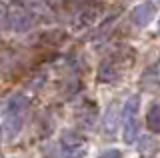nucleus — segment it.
Returning <instances> with one entry per match:
<instances>
[{
    "label": "nucleus",
    "instance_id": "obj_6",
    "mask_svg": "<svg viewBox=\"0 0 160 158\" xmlns=\"http://www.w3.org/2000/svg\"><path fill=\"white\" fill-rule=\"evenodd\" d=\"M28 2V6L32 8L34 12H38V14H48L50 10H48V6L44 4V0H26Z\"/></svg>",
    "mask_w": 160,
    "mask_h": 158
},
{
    "label": "nucleus",
    "instance_id": "obj_7",
    "mask_svg": "<svg viewBox=\"0 0 160 158\" xmlns=\"http://www.w3.org/2000/svg\"><path fill=\"white\" fill-rule=\"evenodd\" d=\"M154 148H156V142L152 144V140H150V138H140V150H142V152L154 150Z\"/></svg>",
    "mask_w": 160,
    "mask_h": 158
},
{
    "label": "nucleus",
    "instance_id": "obj_3",
    "mask_svg": "<svg viewBox=\"0 0 160 158\" xmlns=\"http://www.w3.org/2000/svg\"><path fill=\"white\" fill-rule=\"evenodd\" d=\"M154 4H150V2H144V4H140V6H136L132 10V14H130V18H132V22L136 24V26H146V24L154 18Z\"/></svg>",
    "mask_w": 160,
    "mask_h": 158
},
{
    "label": "nucleus",
    "instance_id": "obj_2",
    "mask_svg": "<svg viewBox=\"0 0 160 158\" xmlns=\"http://www.w3.org/2000/svg\"><path fill=\"white\" fill-rule=\"evenodd\" d=\"M62 150L66 158H82L84 156V138L76 132H66L62 136Z\"/></svg>",
    "mask_w": 160,
    "mask_h": 158
},
{
    "label": "nucleus",
    "instance_id": "obj_8",
    "mask_svg": "<svg viewBox=\"0 0 160 158\" xmlns=\"http://www.w3.org/2000/svg\"><path fill=\"white\" fill-rule=\"evenodd\" d=\"M98 158H122V154L112 148V150H106V152H102V154H98Z\"/></svg>",
    "mask_w": 160,
    "mask_h": 158
},
{
    "label": "nucleus",
    "instance_id": "obj_1",
    "mask_svg": "<svg viewBox=\"0 0 160 158\" xmlns=\"http://www.w3.org/2000/svg\"><path fill=\"white\" fill-rule=\"evenodd\" d=\"M138 108H140V98L138 94H132L126 100V104L122 108V136L126 144H134V140L138 138Z\"/></svg>",
    "mask_w": 160,
    "mask_h": 158
},
{
    "label": "nucleus",
    "instance_id": "obj_4",
    "mask_svg": "<svg viewBox=\"0 0 160 158\" xmlns=\"http://www.w3.org/2000/svg\"><path fill=\"white\" fill-rule=\"evenodd\" d=\"M146 126L152 132H160V104H152L146 114Z\"/></svg>",
    "mask_w": 160,
    "mask_h": 158
},
{
    "label": "nucleus",
    "instance_id": "obj_5",
    "mask_svg": "<svg viewBox=\"0 0 160 158\" xmlns=\"http://www.w3.org/2000/svg\"><path fill=\"white\" fill-rule=\"evenodd\" d=\"M116 102H112V104H110V108H108V112H106V118H104V126L108 128V132H114L116 130V116H118V112H116Z\"/></svg>",
    "mask_w": 160,
    "mask_h": 158
}]
</instances>
